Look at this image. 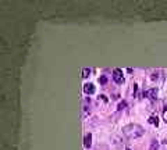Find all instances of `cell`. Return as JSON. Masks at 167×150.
Returning <instances> with one entry per match:
<instances>
[{
    "label": "cell",
    "mask_w": 167,
    "mask_h": 150,
    "mask_svg": "<svg viewBox=\"0 0 167 150\" xmlns=\"http://www.w3.org/2000/svg\"><path fill=\"white\" fill-rule=\"evenodd\" d=\"M122 133H124L127 138H129V139H136V138L142 136V135L145 133V131H143V128H142L141 125L128 124L122 128Z\"/></svg>",
    "instance_id": "cell-1"
},
{
    "label": "cell",
    "mask_w": 167,
    "mask_h": 150,
    "mask_svg": "<svg viewBox=\"0 0 167 150\" xmlns=\"http://www.w3.org/2000/svg\"><path fill=\"white\" fill-rule=\"evenodd\" d=\"M113 79H114L116 83H118V85L124 83V76H122V72L120 68H116L113 71Z\"/></svg>",
    "instance_id": "cell-2"
},
{
    "label": "cell",
    "mask_w": 167,
    "mask_h": 150,
    "mask_svg": "<svg viewBox=\"0 0 167 150\" xmlns=\"http://www.w3.org/2000/svg\"><path fill=\"white\" fill-rule=\"evenodd\" d=\"M84 92L86 94H93L95 93V86L92 83H85L84 85Z\"/></svg>",
    "instance_id": "cell-3"
},
{
    "label": "cell",
    "mask_w": 167,
    "mask_h": 150,
    "mask_svg": "<svg viewBox=\"0 0 167 150\" xmlns=\"http://www.w3.org/2000/svg\"><path fill=\"white\" fill-rule=\"evenodd\" d=\"M145 96H146V97H149V99H152V100H154L156 99V96H157V89H150V90H146V92H145Z\"/></svg>",
    "instance_id": "cell-4"
},
{
    "label": "cell",
    "mask_w": 167,
    "mask_h": 150,
    "mask_svg": "<svg viewBox=\"0 0 167 150\" xmlns=\"http://www.w3.org/2000/svg\"><path fill=\"white\" fill-rule=\"evenodd\" d=\"M90 144H92V135H90V133H86V135H85V139H84V146L88 149Z\"/></svg>",
    "instance_id": "cell-5"
},
{
    "label": "cell",
    "mask_w": 167,
    "mask_h": 150,
    "mask_svg": "<svg viewBox=\"0 0 167 150\" xmlns=\"http://www.w3.org/2000/svg\"><path fill=\"white\" fill-rule=\"evenodd\" d=\"M149 122L157 126V125H159V119H157V117H154V115H153V117H150V118H149Z\"/></svg>",
    "instance_id": "cell-6"
},
{
    "label": "cell",
    "mask_w": 167,
    "mask_h": 150,
    "mask_svg": "<svg viewBox=\"0 0 167 150\" xmlns=\"http://www.w3.org/2000/svg\"><path fill=\"white\" fill-rule=\"evenodd\" d=\"M149 150H159V143H157L156 140H153V142L150 143V149Z\"/></svg>",
    "instance_id": "cell-7"
},
{
    "label": "cell",
    "mask_w": 167,
    "mask_h": 150,
    "mask_svg": "<svg viewBox=\"0 0 167 150\" xmlns=\"http://www.w3.org/2000/svg\"><path fill=\"white\" fill-rule=\"evenodd\" d=\"M90 74V69L89 68H84L82 69V78H88Z\"/></svg>",
    "instance_id": "cell-8"
},
{
    "label": "cell",
    "mask_w": 167,
    "mask_h": 150,
    "mask_svg": "<svg viewBox=\"0 0 167 150\" xmlns=\"http://www.w3.org/2000/svg\"><path fill=\"white\" fill-rule=\"evenodd\" d=\"M82 108H84L82 118H86V117H88V114H89V110H88V107H82Z\"/></svg>",
    "instance_id": "cell-9"
},
{
    "label": "cell",
    "mask_w": 167,
    "mask_h": 150,
    "mask_svg": "<svg viewBox=\"0 0 167 150\" xmlns=\"http://www.w3.org/2000/svg\"><path fill=\"white\" fill-rule=\"evenodd\" d=\"M99 82H100V83H106V82H107V78H106V76H100V78H99Z\"/></svg>",
    "instance_id": "cell-10"
},
{
    "label": "cell",
    "mask_w": 167,
    "mask_h": 150,
    "mask_svg": "<svg viewBox=\"0 0 167 150\" xmlns=\"http://www.w3.org/2000/svg\"><path fill=\"white\" fill-rule=\"evenodd\" d=\"M125 106H127V103H125V101H122V103H120V104H118V110H122V108H124Z\"/></svg>",
    "instance_id": "cell-11"
},
{
    "label": "cell",
    "mask_w": 167,
    "mask_h": 150,
    "mask_svg": "<svg viewBox=\"0 0 167 150\" xmlns=\"http://www.w3.org/2000/svg\"><path fill=\"white\" fill-rule=\"evenodd\" d=\"M164 119H166V122H167V112L164 114Z\"/></svg>",
    "instance_id": "cell-12"
},
{
    "label": "cell",
    "mask_w": 167,
    "mask_h": 150,
    "mask_svg": "<svg viewBox=\"0 0 167 150\" xmlns=\"http://www.w3.org/2000/svg\"><path fill=\"white\" fill-rule=\"evenodd\" d=\"M125 150H131V149H125Z\"/></svg>",
    "instance_id": "cell-13"
},
{
    "label": "cell",
    "mask_w": 167,
    "mask_h": 150,
    "mask_svg": "<svg viewBox=\"0 0 167 150\" xmlns=\"http://www.w3.org/2000/svg\"><path fill=\"white\" fill-rule=\"evenodd\" d=\"M166 143H167V142H166Z\"/></svg>",
    "instance_id": "cell-14"
}]
</instances>
